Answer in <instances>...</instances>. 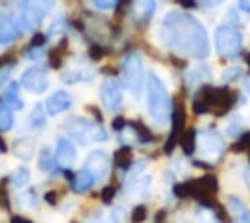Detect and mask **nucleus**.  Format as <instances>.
I'll list each match as a JSON object with an SVG mask.
<instances>
[{
    "label": "nucleus",
    "mask_w": 250,
    "mask_h": 223,
    "mask_svg": "<svg viewBox=\"0 0 250 223\" xmlns=\"http://www.w3.org/2000/svg\"><path fill=\"white\" fill-rule=\"evenodd\" d=\"M66 131L82 145L90 143V141H104L105 139V131L100 125H94L92 121L84 119V117H72L66 121Z\"/></svg>",
    "instance_id": "4"
},
{
    "label": "nucleus",
    "mask_w": 250,
    "mask_h": 223,
    "mask_svg": "<svg viewBox=\"0 0 250 223\" xmlns=\"http://www.w3.org/2000/svg\"><path fill=\"white\" fill-rule=\"evenodd\" d=\"M53 166H55V162H53L51 151H49L47 147H43L41 153H39V168H41L43 172H49V170H53Z\"/></svg>",
    "instance_id": "19"
},
{
    "label": "nucleus",
    "mask_w": 250,
    "mask_h": 223,
    "mask_svg": "<svg viewBox=\"0 0 250 223\" xmlns=\"http://www.w3.org/2000/svg\"><path fill=\"white\" fill-rule=\"evenodd\" d=\"M178 2H180L184 8H193V6H195V2H193V0H178Z\"/></svg>",
    "instance_id": "40"
},
{
    "label": "nucleus",
    "mask_w": 250,
    "mask_h": 223,
    "mask_svg": "<svg viewBox=\"0 0 250 223\" xmlns=\"http://www.w3.org/2000/svg\"><path fill=\"white\" fill-rule=\"evenodd\" d=\"M182 147H184L186 153H191V151L195 149V131L189 129V131L182 137Z\"/></svg>",
    "instance_id": "23"
},
{
    "label": "nucleus",
    "mask_w": 250,
    "mask_h": 223,
    "mask_svg": "<svg viewBox=\"0 0 250 223\" xmlns=\"http://www.w3.org/2000/svg\"><path fill=\"white\" fill-rule=\"evenodd\" d=\"M131 158H133V155H131V149H129V147H121V149H117L115 155H113L115 164L121 166V168L129 166V164H131Z\"/></svg>",
    "instance_id": "18"
},
{
    "label": "nucleus",
    "mask_w": 250,
    "mask_h": 223,
    "mask_svg": "<svg viewBox=\"0 0 250 223\" xmlns=\"http://www.w3.org/2000/svg\"><path fill=\"white\" fill-rule=\"evenodd\" d=\"M184 119H186V115H184V110H182V108H178V110L172 113V121H174V129H172V135H176V133L182 129V125H184Z\"/></svg>",
    "instance_id": "24"
},
{
    "label": "nucleus",
    "mask_w": 250,
    "mask_h": 223,
    "mask_svg": "<svg viewBox=\"0 0 250 223\" xmlns=\"http://www.w3.org/2000/svg\"><path fill=\"white\" fill-rule=\"evenodd\" d=\"M12 123H14V117L10 113V108H6L4 104H0V131L12 129Z\"/></svg>",
    "instance_id": "20"
},
{
    "label": "nucleus",
    "mask_w": 250,
    "mask_h": 223,
    "mask_svg": "<svg viewBox=\"0 0 250 223\" xmlns=\"http://www.w3.org/2000/svg\"><path fill=\"white\" fill-rule=\"evenodd\" d=\"M94 182H96V178L92 176V172H88L84 168V170H80L78 174L72 176V190L74 192H86Z\"/></svg>",
    "instance_id": "15"
},
{
    "label": "nucleus",
    "mask_w": 250,
    "mask_h": 223,
    "mask_svg": "<svg viewBox=\"0 0 250 223\" xmlns=\"http://www.w3.org/2000/svg\"><path fill=\"white\" fill-rule=\"evenodd\" d=\"M244 182H246V186L250 188V166L244 170Z\"/></svg>",
    "instance_id": "41"
},
{
    "label": "nucleus",
    "mask_w": 250,
    "mask_h": 223,
    "mask_svg": "<svg viewBox=\"0 0 250 223\" xmlns=\"http://www.w3.org/2000/svg\"><path fill=\"white\" fill-rule=\"evenodd\" d=\"M4 106H6V108H12V110H20V108L23 106V102H21L20 96H18V86H16V84H12L10 90L4 94Z\"/></svg>",
    "instance_id": "16"
},
{
    "label": "nucleus",
    "mask_w": 250,
    "mask_h": 223,
    "mask_svg": "<svg viewBox=\"0 0 250 223\" xmlns=\"http://www.w3.org/2000/svg\"><path fill=\"white\" fill-rule=\"evenodd\" d=\"M203 2H205L207 6H217V4H221L223 0H203Z\"/></svg>",
    "instance_id": "44"
},
{
    "label": "nucleus",
    "mask_w": 250,
    "mask_h": 223,
    "mask_svg": "<svg viewBox=\"0 0 250 223\" xmlns=\"http://www.w3.org/2000/svg\"><path fill=\"white\" fill-rule=\"evenodd\" d=\"M105 49L104 47H100V45H92L90 47V57L94 59V61H98V59H102V57H105Z\"/></svg>",
    "instance_id": "27"
},
{
    "label": "nucleus",
    "mask_w": 250,
    "mask_h": 223,
    "mask_svg": "<svg viewBox=\"0 0 250 223\" xmlns=\"http://www.w3.org/2000/svg\"><path fill=\"white\" fill-rule=\"evenodd\" d=\"M0 201H2V205L4 207H8L10 203H8V198H6V190L4 188H0Z\"/></svg>",
    "instance_id": "38"
},
{
    "label": "nucleus",
    "mask_w": 250,
    "mask_h": 223,
    "mask_svg": "<svg viewBox=\"0 0 250 223\" xmlns=\"http://www.w3.org/2000/svg\"><path fill=\"white\" fill-rule=\"evenodd\" d=\"M113 196H115V188L105 186V188L102 190V201H104V203H109V201L113 200Z\"/></svg>",
    "instance_id": "29"
},
{
    "label": "nucleus",
    "mask_w": 250,
    "mask_h": 223,
    "mask_svg": "<svg viewBox=\"0 0 250 223\" xmlns=\"http://www.w3.org/2000/svg\"><path fill=\"white\" fill-rule=\"evenodd\" d=\"M107 166H109V158L104 151H94L90 156H88V162H86V170L92 172L94 178H100L107 172Z\"/></svg>",
    "instance_id": "11"
},
{
    "label": "nucleus",
    "mask_w": 250,
    "mask_h": 223,
    "mask_svg": "<svg viewBox=\"0 0 250 223\" xmlns=\"http://www.w3.org/2000/svg\"><path fill=\"white\" fill-rule=\"evenodd\" d=\"M18 27L16 22L10 18V14H0V43H10L18 37Z\"/></svg>",
    "instance_id": "13"
},
{
    "label": "nucleus",
    "mask_w": 250,
    "mask_h": 223,
    "mask_svg": "<svg viewBox=\"0 0 250 223\" xmlns=\"http://www.w3.org/2000/svg\"><path fill=\"white\" fill-rule=\"evenodd\" d=\"M135 10H137V16L141 20H148L154 12V0H137Z\"/></svg>",
    "instance_id": "17"
},
{
    "label": "nucleus",
    "mask_w": 250,
    "mask_h": 223,
    "mask_svg": "<svg viewBox=\"0 0 250 223\" xmlns=\"http://www.w3.org/2000/svg\"><path fill=\"white\" fill-rule=\"evenodd\" d=\"M10 223H23V217H20V215H14V217L10 219Z\"/></svg>",
    "instance_id": "42"
},
{
    "label": "nucleus",
    "mask_w": 250,
    "mask_h": 223,
    "mask_svg": "<svg viewBox=\"0 0 250 223\" xmlns=\"http://www.w3.org/2000/svg\"><path fill=\"white\" fill-rule=\"evenodd\" d=\"M121 139H123V143H125V145H129V143L137 141V137L131 133V129H125V133H123V137H121Z\"/></svg>",
    "instance_id": "35"
},
{
    "label": "nucleus",
    "mask_w": 250,
    "mask_h": 223,
    "mask_svg": "<svg viewBox=\"0 0 250 223\" xmlns=\"http://www.w3.org/2000/svg\"><path fill=\"white\" fill-rule=\"evenodd\" d=\"M238 8L242 12H248L250 14V0H238Z\"/></svg>",
    "instance_id": "37"
},
{
    "label": "nucleus",
    "mask_w": 250,
    "mask_h": 223,
    "mask_svg": "<svg viewBox=\"0 0 250 223\" xmlns=\"http://www.w3.org/2000/svg\"><path fill=\"white\" fill-rule=\"evenodd\" d=\"M74 156H76L74 145H72L68 139L59 137V141H57V162L62 164L64 168H68V166H72Z\"/></svg>",
    "instance_id": "12"
},
{
    "label": "nucleus",
    "mask_w": 250,
    "mask_h": 223,
    "mask_svg": "<svg viewBox=\"0 0 250 223\" xmlns=\"http://www.w3.org/2000/svg\"><path fill=\"white\" fill-rule=\"evenodd\" d=\"M27 180H29V170L27 168H18L14 174H12V184L16 186V188H21V186H25L27 184Z\"/></svg>",
    "instance_id": "22"
},
{
    "label": "nucleus",
    "mask_w": 250,
    "mask_h": 223,
    "mask_svg": "<svg viewBox=\"0 0 250 223\" xmlns=\"http://www.w3.org/2000/svg\"><path fill=\"white\" fill-rule=\"evenodd\" d=\"M146 106H148V113L150 117L158 123L164 125L170 119V96L168 90L164 86V82L150 72L148 74V82H146Z\"/></svg>",
    "instance_id": "2"
},
{
    "label": "nucleus",
    "mask_w": 250,
    "mask_h": 223,
    "mask_svg": "<svg viewBox=\"0 0 250 223\" xmlns=\"http://www.w3.org/2000/svg\"><path fill=\"white\" fill-rule=\"evenodd\" d=\"M135 127H137V133H139V137H141L143 141H150V139H152V135L146 131V127H145L143 123H135Z\"/></svg>",
    "instance_id": "31"
},
{
    "label": "nucleus",
    "mask_w": 250,
    "mask_h": 223,
    "mask_svg": "<svg viewBox=\"0 0 250 223\" xmlns=\"http://www.w3.org/2000/svg\"><path fill=\"white\" fill-rule=\"evenodd\" d=\"M70 106H72V98H70V94L64 92V90H59V92L51 94V96L47 98V102H45V110H47L49 115L62 113V112H66Z\"/></svg>",
    "instance_id": "10"
},
{
    "label": "nucleus",
    "mask_w": 250,
    "mask_h": 223,
    "mask_svg": "<svg viewBox=\"0 0 250 223\" xmlns=\"http://www.w3.org/2000/svg\"><path fill=\"white\" fill-rule=\"evenodd\" d=\"M229 209L232 213V217L236 219V223H250V209L246 207V203L238 198H229Z\"/></svg>",
    "instance_id": "14"
},
{
    "label": "nucleus",
    "mask_w": 250,
    "mask_h": 223,
    "mask_svg": "<svg viewBox=\"0 0 250 223\" xmlns=\"http://www.w3.org/2000/svg\"><path fill=\"white\" fill-rule=\"evenodd\" d=\"M21 86L27 88L29 92L33 94H43L49 86V80H47V70L41 68V67H31L27 68L23 74H21Z\"/></svg>",
    "instance_id": "7"
},
{
    "label": "nucleus",
    "mask_w": 250,
    "mask_h": 223,
    "mask_svg": "<svg viewBox=\"0 0 250 223\" xmlns=\"http://www.w3.org/2000/svg\"><path fill=\"white\" fill-rule=\"evenodd\" d=\"M10 76V67H4V70L0 72V84H4V80Z\"/></svg>",
    "instance_id": "39"
},
{
    "label": "nucleus",
    "mask_w": 250,
    "mask_h": 223,
    "mask_svg": "<svg viewBox=\"0 0 250 223\" xmlns=\"http://www.w3.org/2000/svg\"><path fill=\"white\" fill-rule=\"evenodd\" d=\"M45 39H47V37H45L43 33H35L33 39H31V47H41V45L45 43Z\"/></svg>",
    "instance_id": "34"
},
{
    "label": "nucleus",
    "mask_w": 250,
    "mask_h": 223,
    "mask_svg": "<svg viewBox=\"0 0 250 223\" xmlns=\"http://www.w3.org/2000/svg\"><path fill=\"white\" fill-rule=\"evenodd\" d=\"M0 151H6V145H4V141L0 139Z\"/></svg>",
    "instance_id": "45"
},
{
    "label": "nucleus",
    "mask_w": 250,
    "mask_h": 223,
    "mask_svg": "<svg viewBox=\"0 0 250 223\" xmlns=\"http://www.w3.org/2000/svg\"><path fill=\"white\" fill-rule=\"evenodd\" d=\"M244 90L250 94V76H246V78H244Z\"/></svg>",
    "instance_id": "43"
},
{
    "label": "nucleus",
    "mask_w": 250,
    "mask_h": 223,
    "mask_svg": "<svg viewBox=\"0 0 250 223\" xmlns=\"http://www.w3.org/2000/svg\"><path fill=\"white\" fill-rule=\"evenodd\" d=\"M55 0H23L21 4V22L25 27H35L41 20L53 10Z\"/></svg>",
    "instance_id": "6"
},
{
    "label": "nucleus",
    "mask_w": 250,
    "mask_h": 223,
    "mask_svg": "<svg viewBox=\"0 0 250 223\" xmlns=\"http://www.w3.org/2000/svg\"><path fill=\"white\" fill-rule=\"evenodd\" d=\"M111 125H113L115 131H121V129H125V119H123V117H115Z\"/></svg>",
    "instance_id": "36"
},
{
    "label": "nucleus",
    "mask_w": 250,
    "mask_h": 223,
    "mask_svg": "<svg viewBox=\"0 0 250 223\" xmlns=\"http://www.w3.org/2000/svg\"><path fill=\"white\" fill-rule=\"evenodd\" d=\"M123 80L133 96L141 94L143 86V61L137 53H129L123 61Z\"/></svg>",
    "instance_id": "5"
},
{
    "label": "nucleus",
    "mask_w": 250,
    "mask_h": 223,
    "mask_svg": "<svg viewBox=\"0 0 250 223\" xmlns=\"http://www.w3.org/2000/svg\"><path fill=\"white\" fill-rule=\"evenodd\" d=\"M240 129H242V121H240L238 117H234V119L227 125V133H229V135H236Z\"/></svg>",
    "instance_id": "26"
},
{
    "label": "nucleus",
    "mask_w": 250,
    "mask_h": 223,
    "mask_svg": "<svg viewBox=\"0 0 250 223\" xmlns=\"http://www.w3.org/2000/svg\"><path fill=\"white\" fill-rule=\"evenodd\" d=\"M49 65L53 68H61V57H59V49H53L49 53Z\"/></svg>",
    "instance_id": "28"
},
{
    "label": "nucleus",
    "mask_w": 250,
    "mask_h": 223,
    "mask_svg": "<svg viewBox=\"0 0 250 223\" xmlns=\"http://www.w3.org/2000/svg\"><path fill=\"white\" fill-rule=\"evenodd\" d=\"M242 47V31L234 23H221L215 29V49L223 57H232Z\"/></svg>",
    "instance_id": "3"
},
{
    "label": "nucleus",
    "mask_w": 250,
    "mask_h": 223,
    "mask_svg": "<svg viewBox=\"0 0 250 223\" xmlns=\"http://www.w3.org/2000/svg\"><path fill=\"white\" fill-rule=\"evenodd\" d=\"M145 219H146V207L145 205H137L133 209V213H131V221L133 223H143Z\"/></svg>",
    "instance_id": "25"
},
{
    "label": "nucleus",
    "mask_w": 250,
    "mask_h": 223,
    "mask_svg": "<svg viewBox=\"0 0 250 223\" xmlns=\"http://www.w3.org/2000/svg\"><path fill=\"white\" fill-rule=\"evenodd\" d=\"M23 223H33V221H29V219H23Z\"/></svg>",
    "instance_id": "46"
},
{
    "label": "nucleus",
    "mask_w": 250,
    "mask_h": 223,
    "mask_svg": "<svg viewBox=\"0 0 250 223\" xmlns=\"http://www.w3.org/2000/svg\"><path fill=\"white\" fill-rule=\"evenodd\" d=\"M100 94H102V102H104V106H105L109 112H115V110L121 108L123 94H121V86L117 84V80H113V78L104 80Z\"/></svg>",
    "instance_id": "9"
},
{
    "label": "nucleus",
    "mask_w": 250,
    "mask_h": 223,
    "mask_svg": "<svg viewBox=\"0 0 250 223\" xmlns=\"http://www.w3.org/2000/svg\"><path fill=\"white\" fill-rule=\"evenodd\" d=\"M221 153H223L221 137L211 129L201 131V135H199V155L203 158H217Z\"/></svg>",
    "instance_id": "8"
},
{
    "label": "nucleus",
    "mask_w": 250,
    "mask_h": 223,
    "mask_svg": "<svg viewBox=\"0 0 250 223\" xmlns=\"http://www.w3.org/2000/svg\"><path fill=\"white\" fill-rule=\"evenodd\" d=\"M160 41L174 53L203 59L209 53V37L203 23L184 12H168L160 23Z\"/></svg>",
    "instance_id": "1"
},
{
    "label": "nucleus",
    "mask_w": 250,
    "mask_h": 223,
    "mask_svg": "<svg viewBox=\"0 0 250 223\" xmlns=\"http://www.w3.org/2000/svg\"><path fill=\"white\" fill-rule=\"evenodd\" d=\"M29 123H31V127H43V123H45V113H43V106L41 104H37L35 108H33V113L29 115Z\"/></svg>",
    "instance_id": "21"
},
{
    "label": "nucleus",
    "mask_w": 250,
    "mask_h": 223,
    "mask_svg": "<svg viewBox=\"0 0 250 223\" xmlns=\"http://www.w3.org/2000/svg\"><path fill=\"white\" fill-rule=\"evenodd\" d=\"M236 76H240V68L238 67H232V68H229V70H225V74H223V80H232V78H236Z\"/></svg>",
    "instance_id": "32"
},
{
    "label": "nucleus",
    "mask_w": 250,
    "mask_h": 223,
    "mask_svg": "<svg viewBox=\"0 0 250 223\" xmlns=\"http://www.w3.org/2000/svg\"><path fill=\"white\" fill-rule=\"evenodd\" d=\"M45 201H47V203H51V205H55V203L59 201V192H57V190L47 192V194H45Z\"/></svg>",
    "instance_id": "33"
},
{
    "label": "nucleus",
    "mask_w": 250,
    "mask_h": 223,
    "mask_svg": "<svg viewBox=\"0 0 250 223\" xmlns=\"http://www.w3.org/2000/svg\"><path fill=\"white\" fill-rule=\"evenodd\" d=\"M92 4L96 8H102V10H107V8H113L117 4V0H92Z\"/></svg>",
    "instance_id": "30"
}]
</instances>
